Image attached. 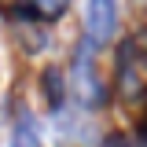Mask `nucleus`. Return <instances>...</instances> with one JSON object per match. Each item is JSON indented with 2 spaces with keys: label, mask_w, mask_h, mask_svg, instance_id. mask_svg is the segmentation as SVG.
<instances>
[{
  "label": "nucleus",
  "mask_w": 147,
  "mask_h": 147,
  "mask_svg": "<svg viewBox=\"0 0 147 147\" xmlns=\"http://www.w3.org/2000/svg\"><path fill=\"white\" fill-rule=\"evenodd\" d=\"M15 33L22 37V40H26V48H33V52L48 44V33H44V30H33V26H18Z\"/></svg>",
  "instance_id": "obj_6"
},
{
  "label": "nucleus",
  "mask_w": 147,
  "mask_h": 147,
  "mask_svg": "<svg viewBox=\"0 0 147 147\" xmlns=\"http://www.w3.org/2000/svg\"><path fill=\"white\" fill-rule=\"evenodd\" d=\"M30 7H33V15H40V18H59L70 7V0H30Z\"/></svg>",
  "instance_id": "obj_5"
},
{
  "label": "nucleus",
  "mask_w": 147,
  "mask_h": 147,
  "mask_svg": "<svg viewBox=\"0 0 147 147\" xmlns=\"http://www.w3.org/2000/svg\"><path fill=\"white\" fill-rule=\"evenodd\" d=\"M70 88H74V96H77V103L88 107V110H99L103 103H107V88H103V81L96 77V66H92V40L77 48Z\"/></svg>",
  "instance_id": "obj_1"
},
{
  "label": "nucleus",
  "mask_w": 147,
  "mask_h": 147,
  "mask_svg": "<svg viewBox=\"0 0 147 147\" xmlns=\"http://www.w3.org/2000/svg\"><path fill=\"white\" fill-rule=\"evenodd\" d=\"M7 147H40V136H37L33 125H15L11 129V140H7Z\"/></svg>",
  "instance_id": "obj_4"
},
{
  "label": "nucleus",
  "mask_w": 147,
  "mask_h": 147,
  "mask_svg": "<svg viewBox=\"0 0 147 147\" xmlns=\"http://www.w3.org/2000/svg\"><path fill=\"white\" fill-rule=\"evenodd\" d=\"M132 4H136V7H140V11H147V0H132Z\"/></svg>",
  "instance_id": "obj_7"
},
{
  "label": "nucleus",
  "mask_w": 147,
  "mask_h": 147,
  "mask_svg": "<svg viewBox=\"0 0 147 147\" xmlns=\"http://www.w3.org/2000/svg\"><path fill=\"white\" fill-rule=\"evenodd\" d=\"M85 30H88L92 44H107L110 37H114V30H118V4L114 0H88Z\"/></svg>",
  "instance_id": "obj_2"
},
{
  "label": "nucleus",
  "mask_w": 147,
  "mask_h": 147,
  "mask_svg": "<svg viewBox=\"0 0 147 147\" xmlns=\"http://www.w3.org/2000/svg\"><path fill=\"white\" fill-rule=\"evenodd\" d=\"M40 85H44V96H48V107L59 110L63 107V88H66V85H63V70H59V66H48L44 77H40Z\"/></svg>",
  "instance_id": "obj_3"
}]
</instances>
